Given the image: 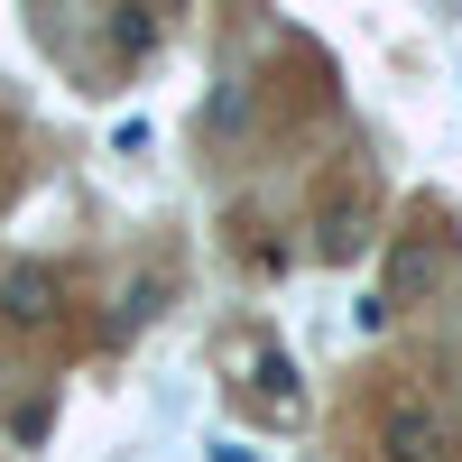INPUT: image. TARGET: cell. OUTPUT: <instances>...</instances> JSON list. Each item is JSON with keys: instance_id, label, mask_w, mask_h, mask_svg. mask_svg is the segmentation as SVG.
I'll use <instances>...</instances> for the list:
<instances>
[{"instance_id": "obj_7", "label": "cell", "mask_w": 462, "mask_h": 462, "mask_svg": "<svg viewBox=\"0 0 462 462\" xmlns=\"http://www.w3.org/2000/svg\"><path fill=\"white\" fill-rule=\"evenodd\" d=\"M204 453H213V462H259V453H250V444H241V435H213V444H204Z\"/></svg>"}, {"instance_id": "obj_4", "label": "cell", "mask_w": 462, "mask_h": 462, "mask_svg": "<svg viewBox=\"0 0 462 462\" xmlns=\"http://www.w3.org/2000/svg\"><path fill=\"white\" fill-rule=\"evenodd\" d=\"M361 250H370V204H361V195H342L333 222H324V259H361Z\"/></svg>"}, {"instance_id": "obj_3", "label": "cell", "mask_w": 462, "mask_h": 462, "mask_svg": "<svg viewBox=\"0 0 462 462\" xmlns=\"http://www.w3.org/2000/svg\"><path fill=\"white\" fill-rule=\"evenodd\" d=\"M0 305H10V324H47L56 315V278L47 268H19V278L0 287Z\"/></svg>"}, {"instance_id": "obj_5", "label": "cell", "mask_w": 462, "mask_h": 462, "mask_svg": "<svg viewBox=\"0 0 462 462\" xmlns=\"http://www.w3.org/2000/svg\"><path fill=\"white\" fill-rule=\"evenodd\" d=\"M259 398H268V416H287V426L305 416V389H296V361L287 352H259Z\"/></svg>"}, {"instance_id": "obj_6", "label": "cell", "mask_w": 462, "mask_h": 462, "mask_svg": "<svg viewBox=\"0 0 462 462\" xmlns=\"http://www.w3.org/2000/svg\"><path fill=\"white\" fill-rule=\"evenodd\" d=\"M148 37H158V19H148V10H121V47H130V56L148 47Z\"/></svg>"}, {"instance_id": "obj_1", "label": "cell", "mask_w": 462, "mask_h": 462, "mask_svg": "<svg viewBox=\"0 0 462 462\" xmlns=\"http://www.w3.org/2000/svg\"><path fill=\"white\" fill-rule=\"evenodd\" d=\"M435 287H444V250L435 241H398L389 250V296L416 305V296H435Z\"/></svg>"}, {"instance_id": "obj_2", "label": "cell", "mask_w": 462, "mask_h": 462, "mask_svg": "<svg viewBox=\"0 0 462 462\" xmlns=\"http://www.w3.org/2000/svg\"><path fill=\"white\" fill-rule=\"evenodd\" d=\"M435 444H444V435H435V407L407 398V407L389 416V462H435Z\"/></svg>"}]
</instances>
